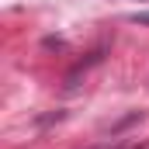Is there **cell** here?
<instances>
[{"instance_id":"6da1fadb","label":"cell","mask_w":149,"mask_h":149,"mask_svg":"<svg viewBox=\"0 0 149 149\" xmlns=\"http://www.w3.org/2000/svg\"><path fill=\"white\" fill-rule=\"evenodd\" d=\"M139 21H142V24H149V14H139Z\"/></svg>"}]
</instances>
